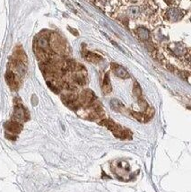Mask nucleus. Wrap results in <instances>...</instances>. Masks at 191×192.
Segmentation results:
<instances>
[{
	"mask_svg": "<svg viewBox=\"0 0 191 192\" xmlns=\"http://www.w3.org/2000/svg\"><path fill=\"white\" fill-rule=\"evenodd\" d=\"M100 125L104 126L108 129H110L116 137L120 138V139H127L128 138V136L130 134H128V130L125 128H121L120 126H118V124H116L113 120L110 119H102V121L100 122Z\"/></svg>",
	"mask_w": 191,
	"mask_h": 192,
	"instance_id": "f257e3e1",
	"label": "nucleus"
},
{
	"mask_svg": "<svg viewBox=\"0 0 191 192\" xmlns=\"http://www.w3.org/2000/svg\"><path fill=\"white\" fill-rule=\"evenodd\" d=\"M167 20L171 23H175L179 21L183 17V12L178 8H170L165 13Z\"/></svg>",
	"mask_w": 191,
	"mask_h": 192,
	"instance_id": "f03ea898",
	"label": "nucleus"
},
{
	"mask_svg": "<svg viewBox=\"0 0 191 192\" xmlns=\"http://www.w3.org/2000/svg\"><path fill=\"white\" fill-rule=\"evenodd\" d=\"M111 70L113 72L115 76H117L119 78L122 79H127L129 77V74L127 73V71L120 65L117 64V63H112L111 64Z\"/></svg>",
	"mask_w": 191,
	"mask_h": 192,
	"instance_id": "7ed1b4c3",
	"label": "nucleus"
},
{
	"mask_svg": "<svg viewBox=\"0 0 191 192\" xmlns=\"http://www.w3.org/2000/svg\"><path fill=\"white\" fill-rule=\"evenodd\" d=\"M83 57L87 61H89L91 63H93V64H97V63H99L100 61L102 60V58L100 55H98L96 53H93V52L88 51H83Z\"/></svg>",
	"mask_w": 191,
	"mask_h": 192,
	"instance_id": "20e7f679",
	"label": "nucleus"
},
{
	"mask_svg": "<svg viewBox=\"0 0 191 192\" xmlns=\"http://www.w3.org/2000/svg\"><path fill=\"white\" fill-rule=\"evenodd\" d=\"M13 115H14V118L18 120H26L27 119V112H26L25 109L22 105L15 106Z\"/></svg>",
	"mask_w": 191,
	"mask_h": 192,
	"instance_id": "39448f33",
	"label": "nucleus"
},
{
	"mask_svg": "<svg viewBox=\"0 0 191 192\" xmlns=\"http://www.w3.org/2000/svg\"><path fill=\"white\" fill-rule=\"evenodd\" d=\"M127 15L132 18V19H137L139 18L142 14V8L140 6H132L130 7H128L127 11Z\"/></svg>",
	"mask_w": 191,
	"mask_h": 192,
	"instance_id": "423d86ee",
	"label": "nucleus"
},
{
	"mask_svg": "<svg viewBox=\"0 0 191 192\" xmlns=\"http://www.w3.org/2000/svg\"><path fill=\"white\" fill-rule=\"evenodd\" d=\"M102 92L104 94H109L112 92V85H111V82L109 77V74H106L103 78V82H102Z\"/></svg>",
	"mask_w": 191,
	"mask_h": 192,
	"instance_id": "0eeeda50",
	"label": "nucleus"
},
{
	"mask_svg": "<svg viewBox=\"0 0 191 192\" xmlns=\"http://www.w3.org/2000/svg\"><path fill=\"white\" fill-rule=\"evenodd\" d=\"M5 126L9 132L13 134H17L22 130V125L17 121H9Z\"/></svg>",
	"mask_w": 191,
	"mask_h": 192,
	"instance_id": "6e6552de",
	"label": "nucleus"
},
{
	"mask_svg": "<svg viewBox=\"0 0 191 192\" xmlns=\"http://www.w3.org/2000/svg\"><path fill=\"white\" fill-rule=\"evenodd\" d=\"M37 46H38V48L42 51L43 54H47V52L49 51L48 50H49V40H48V39L45 38V37H43V36H41V37H39L38 39V40H37ZM47 56V55H46Z\"/></svg>",
	"mask_w": 191,
	"mask_h": 192,
	"instance_id": "1a4fd4ad",
	"label": "nucleus"
},
{
	"mask_svg": "<svg viewBox=\"0 0 191 192\" xmlns=\"http://www.w3.org/2000/svg\"><path fill=\"white\" fill-rule=\"evenodd\" d=\"M6 80L7 82V84L9 85V86L13 89H16L18 86V83L16 81L15 76L12 71H7L6 74Z\"/></svg>",
	"mask_w": 191,
	"mask_h": 192,
	"instance_id": "9d476101",
	"label": "nucleus"
},
{
	"mask_svg": "<svg viewBox=\"0 0 191 192\" xmlns=\"http://www.w3.org/2000/svg\"><path fill=\"white\" fill-rule=\"evenodd\" d=\"M137 35L138 36V38L140 39L141 40H148L150 38V32L147 29L144 28V27H139L137 29L136 31Z\"/></svg>",
	"mask_w": 191,
	"mask_h": 192,
	"instance_id": "9b49d317",
	"label": "nucleus"
},
{
	"mask_svg": "<svg viewBox=\"0 0 191 192\" xmlns=\"http://www.w3.org/2000/svg\"><path fill=\"white\" fill-rule=\"evenodd\" d=\"M110 106H111V108H112L114 111H118V112H122L123 111H125L124 105L120 103L118 100H116V99L111 100V102H110Z\"/></svg>",
	"mask_w": 191,
	"mask_h": 192,
	"instance_id": "f8f14e48",
	"label": "nucleus"
},
{
	"mask_svg": "<svg viewBox=\"0 0 191 192\" xmlns=\"http://www.w3.org/2000/svg\"><path fill=\"white\" fill-rule=\"evenodd\" d=\"M133 92H134V94H135V96L137 98V99H139L142 97V89H141L140 85H139V84L138 83H135V85H134V87H133Z\"/></svg>",
	"mask_w": 191,
	"mask_h": 192,
	"instance_id": "ddd939ff",
	"label": "nucleus"
}]
</instances>
